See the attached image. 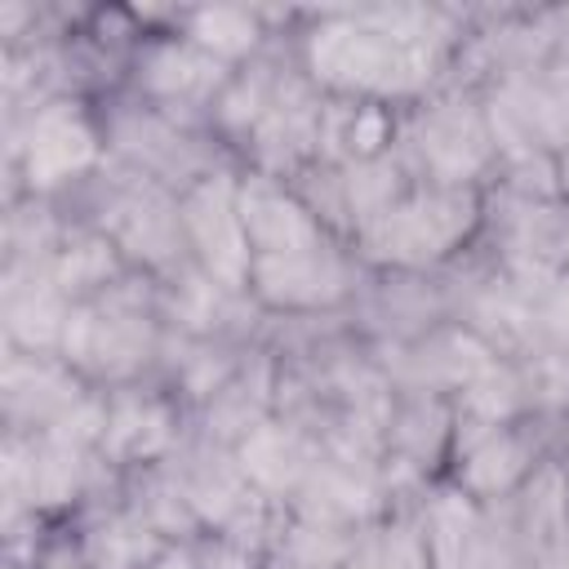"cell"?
<instances>
[{"label": "cell", "instance_id": "obj_1", "mask_svg": "<svg viewBox=\"0 0 569 569\" xmlns=\"http://www.w3.org/2000/svg\"><path fill=\"white\" fill-rule=\"evenodd\" d=\"M249 227H253V236H258L267 249H284V253H293V249L307 240L302 218H298L289 204H280V200H253V204H249Z\"/></svg>", "mask_w": 569, "mask_h": 569}, {"label": "cell", "instance_id": "obj_2", "mask_svg": "<svg viewBox=\"0 0 569 569\" xmlns=\"http://www.w3.org/2000/svg\"><path fill=\"white\" fill-rule=\"evenodd\" d=\"M84 151H89V147H84V133H80V129H71V124H49V129L40 133V142H36L31 164H36L40 173H62V169L80 164Z\"/></svg>", "mask_w": 569, "mask_h": 569}]
</instances>
